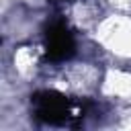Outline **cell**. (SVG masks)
Here are the masks:
<instances>
[{"label": "cell", "mask_w": 131, "mask_h": 131, "mask_svg": "<svg viewBox=\"0 0 131 131\" xmlns=\"http://www.w3.org/2000/svg\"><path fill=\"white\" fill-rule=\"evenodd\" d=\"M102 72L94 61L74 59L53 68L47 74V86L63 98H86L98 94Z\"/></svg>", "instance_id": "6da1fadb"}, {"label": "cell", "mask_w": 131, "mask_h": 131, "mask_svg": "<svg viewBox=\"0 0 131 131\" xmlns=\"http://www.w3.org/2000/svg\"><path fill=\"white\" fill-rule=\"evenodd\" d=\"M98 94L115 106L131 104V66L113 63L104 68Z\"/></svg>", "instance_id": "277c9868"}, {"label": "cell", "mask_w": 131, "mask_h": 131, "mask_svg": "<svg viewBox=\"0 0 131 131\" xmlns=\"http://www.w3.org/2000/svg\"><path fill=\"white\" fill-rule=\"evenodd\" d=\"M43 49L35 41H20L10 51V70L14 82H33L43 76Z\"/></svg>", "instance_id": "3957f363"}, {"label": "cell", "mask_w": 131, "mask_h": 131, "mask_svg": "<svg viewBox=\"0 0 131 131\" xmlns=\"http://www.w3.org/2000/svg\"><path fill=\"white\" fill-rule=\"evenodd\" d=\"M94 45L117 63L131 66V12L106 10L92 27Z\"/></svg>", "instance_id": "7a4b0ae2"}]
</instances>
